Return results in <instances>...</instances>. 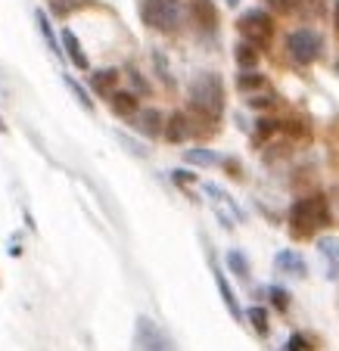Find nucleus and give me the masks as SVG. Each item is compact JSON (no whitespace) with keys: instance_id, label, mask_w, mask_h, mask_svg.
I'll return each instance as SVG.
<instances>
[{"instance_id":"obj_20","label":"nucleus","mask_w":339,"mask_h":351,"mask_svg":"<svg viewBox=\"0 0 339 351\" xmlns=\"http://www.w3.org/2000/svg\"><path fill=\"white\" fill-rule=\"evenodd\" d=\"M62 81H66L69 93H72V97H75V99H78V106H81V109H84V112H93V99H91V97H87V90H84V87H81V84H78V81H75V78H72V75H62Z\"/></svg>"},{"instance_id":"obj_5","label":"nucleus","mask_w":339,"mask_h":351,"mask_svg":"<svg viewBox=\"0 0 339 351\" xmlns=\"http://www.w3.org/2000/svg\"><path fill=\"white\" fill-rule=\"evenodd\" d=\"M237 28H239V34H243V40H249V44H255V47L271 44V38H274V22L265 10H246V13L237 19Z\"/></svg>"},{"instance_id":"obj_29","label":"nucleus","mask_w":339,"mask_h":351,"mask_svg":"<svg viewBox=\"0 0 339 351\" xmlns=\"http://www.w3.org/2000/svg\"><path fill=\"white\" fill-rule=\"evenodd\" d=\"M333 25H336V32H339V0H336V7H333Z\"/></svg>"},{"instance_id":"obj_6","label":"nucleus","mask_w":339,"mask_h":351,"mask_svg":"<svg viewBox=\"0 0 339 351\" xmlns=\"http://www.w3.org/2000/svg\"><path fill=\"white\" fill-rule=\"evenodd\" d=\"M134 342H137V348H174L172 339L162 336V332L153 326V320H150V317H140L137 320V336H134Z\"/></svg>"},{"instance_id":"obj_28","label":"nucleus","mask_w":339,"mask_h":351,"mask_svg":"<svg viewBox=\"0 0 339 351\" xmlns=\"http://www.w3.org/2000/svg\"><path fill=\"white\" fill-rule=\"evenodd\" d=\"M172 180H178V184H193V180H196V174L180 168V171H172Z\"/></svg>"},{"instance_id":"obj_3","label":"nucleus","mask_w":339,"mask_h":351,"mask_svg":"<svg viewBox=\"0 0 339 351\" xmlns=\"http://www.w3.org/2000/svg\"><path fill=\"white\" fill-rule=\"evenodd\" d=\"M140 19L153 32L172 34L180 28V3L178 0H143L140 3Z\"/></svg>"},{"instance_id":"obj_27","label":"nucleus","mask_w":339,"mask_h":351,"mask_svg":"<svg viewBox=\"0 0 339 351\" xmlns=\"http://www.w3.org/2000/svg\"><path fill=\"white\" fill-rule=\"evenodd\" d=\"M286 348H290V351H308L312 345H308L305 336H296V332H293V336H290V342H286Z\"/></svg>"},{"instance_id":"obj_31","label":"nucleus","mask_w":339,"mask_h":351,"mask_svg":"<svg viewBox=\"0 0 339 351\" xmlns=\"http://www.w3.org/2000/svg\"><path fill=\"white\" fill-rule=\"evenodd\" d=\"M227 3H231V7H237V0H227Z\"/></svg>"},{"instance_id":"obj_10","label":"nucleus","mask_w":339,"mask_h":351,"mask_svg":"<svg viewBox=\"0 0 339 351\" xmlns=\"http://www.w3.org/2000/svg\"><path fill=\"white\" fill-rule=\"evenodd\" d=\"M162 134H165L172 143H184V140L193 134V121L187 119L184 112H172V119H165V128H162Z\"/></svg>"},{"instance_id":"obj_2","label":"nucleus","mask_w":339,"mask_h":351,"mask_svg":"<svg viewBox=\"0 0 339 351\" xmlns=\"http://www.w3.org/2000/svg\"><path fill=\"white\" fill-rule=\"evenodd\" d=\"M324 224H330V208H327L324 196H305L299 202H293V208H290V233L296 239L312 237Z\"/></svg>"},{"instance_id":"obj_15","label":"nucleus","mask_w":339,"mask_h":351,"mask_svg":"<svg viewBox=\"0 0 339 351\" xmlns=\"http://www.w3.org/2000/svg\"><path fill=\"white\" fill-rule=\"evenodd\" d=\"M184 162L187 165H196V168H215V165H221V156L206 149V146H196V149H187L184 153Z\"/></svg>"},{"instance_id":"obj_7","label":"nucleus","mask_w":339,"mask_h":351,"mask_svg":"<svg viewBox=\"0 0 339 351\" xmlns=\"http://www.w3.org/2000/svg\"><path fill=\"white\" fill-rule=\"evenodd\" d=\"M274 267H277L280 274H290V277H305V274H308L305 258H302L296 249H283V252H277V258H274Z\"/></svg>"},{"instance_id":"obj_13","label":"nucleus","mask_w":339,"mask_h":351,"mask_svg":"<svg viewBox=\"0 0 339 351\" xmlns=\"http://www.w3.org/2000/svg\"><path fill=\"white\" fill-rule=\"evenodd\" d=\"M109 106H113V112H115V115L128 119V115L137 112V93H131V90H119V87H115V90L109 93Z\"/></svg>"},{"instance_id":"obj_11","label":"nucleus","mask_w":339,"mask_h":351,"mask_svg":"<svg viewBox=\"0 0 339 351\" xmlns=\"http://www.w3.org/2000/svg\"><path fill=\"white\" fill-rule=\"evenodd\" d=\"M318 252L327 258V277H339V237H320L318 239Z\"/></svg>"},{"instance_id":"obj_32","label":"nucleus","mask_w":339,"mask_h":351,"mask_svg":"<svg viewBox=\"0 0 339 351\" xmlns=\"http://www.w3.org/2000/svg\"><path fill=\"white\" fill-rule=\"evenodd\" d=\"M336 72H339V62H336Z\"/></svg>"},{"instance_id":"obj_21","label":"nucleus","mask_w":339,"mask_h":351,"mask_svg":"<svg viewBox=\"0 0 339 351\" xmlns=\"http://www.w3.org/2000/svg\"><path fill=\"white\" fill-rule=\"evenodd\" d=\"M227 267H231L237 277H243V280L249 277V261L243 258V252H239V249H231V252H227Z\"/></svg>"},{"instance_id":"obj_19","label":"nucleus","mask_w":339,"mask_h":351,"mask_svg":"<svg viewBox=\"0 0 339 351\" xmlns=\"http://www.w3.org/2000/svg\"><path fill=\"white\" fill-rule=\"evenodd\" d=\"M233 56H237L239 69H255V62H259V50H255V44H249V40H243V44L233 50Z\"/></svg>"},{"instance_id":"obj_33","label":"nucleus","mask_w":339,"mask_h":351,"mask_svg":"<svg viewBox=\"0 0 339 351\" xmlns=\"http://www.w3.org/2000/svg\"><path fill=\"white\" fill-rule=\"evenodd\" d=\"M54 3H60V0H54Z\"/></svg>"},{"instance_id":"obj_30","label":"nucleus","mask_w":339,"mask_h":351,"mask_svg":"<svg viewBox=\"0 0 339 351\" xmlns=\"http://www.w3.org/2000/svg\"><path fill=\"white\" fill-rule=\"evenodd\" d=\"M0 134H7V125H3V119H0Z\"/></svg>"},{"instance_id":"obj_4","label":"nucleus","mask_w":339,"mask_h":351,"mask_svg":"<svg viewBox=\"0 0 339 351\" xmlns=\"http://www.w3.org/2000/svg\"><path fill=\"white\" fill-rule=\"evenodd\" d=\"M286 50L299 66H312L320 56V50H324V40H320V34L314 28H296V32L286 34Z\"/></svg>"},{"instance_id":"obj_22","label":"nucleus","mask_w":339,"mask_h":351,"mask_svg":"<svg viewBox=\"0 0 339 351\" xmlns=\"http://www.w3.org/2000/svg\"><path fill=\"white\" fill-rule=\"evenodd\" d=\"M246 320L253 324V330L259 332V336H268V311H265V308H249Z\"/></svg>"},{"instance_id":"obj_25","label":"nucleus","mask_w":339,"mask_h":351,"mask_svg":"<svg viewBox=\"0 0 339 351\" xmlns=\"http://www.w3.org/2000/svg\"><path fill=\"white\" fill-rule=\"evenodd\" d=\"M246 103L253 109H271L274 103H277V97H274V93H259V97H249Z\"/></svg>"},{"instance_id":"obj_14","label":"nucleus","mask_w":339,"mask_h":351,"mask_svg":"<svg viewBox=\"0 0 339 351\" xmlns=\"http://www.w3.org/2000/svg\"><path fill=\"white\" fill-rule=\"evenodd\" d=\"M190 10H193V19L200 22L206 32H212L215 22H218V13H215V3H212V0H193Z\"/></svg>"},{"instance_id":"obj_26","label":"nucleus","mask_w":339,"mask_h":351,"mask_svg":"<svg viewBox=\"0 0 339 351\" xmlns=\"http://www.w3.org/2000/svg\"><path fill=\"white\" fill-rule=\"evenodd\" d=\"M280 131V121L277 119H259V137H271V134Z\"/></svg>"},{"instance_id":"obj_12","label":"nucleus","mask_w":339,"mask_h":351,"mask_svg":"<svg viewBox=\"0 0 339 351\" xmlns=\"http://www.w3.org/2000/svg\"><path fill=\"white\" fill-rule=\"evenodd\" d=\"M119 87V72L115 69H97V72H91V90L97 93V97H106Z\"/></svg>"},{"instance_id":"obj_23","label":"nucleus","mask_w":339,"mask_h":351,"mask_svg":"<svg viewBox=\"0 0 339 351\" xmlns=\"http://www.w3.org/2000/svg\"><path fill=\"white\" fill-rule=\"evenodd\" d=\"M268 295H271V302L280 308V311H286V308H290V292H286V289H280V286H271V289H268Z\"/></svg>"},{"instance_id":"obj_17","label":"nucleus","mask_w":339,"mask_h":351,"mask_svg":"<svg viewBox=\"0 0 339 351\" xmlns=\"http://www.w3.org/2000/svg\"><path fill=\"white\" fill-rule=\"evenodd\" d=\"M34 19H38V28H40V34H44L47 47H50L54 53H62L60 38H56V32H54V25H50V19H47V13H44V10H38V13H34Z\"/></svg>"},{"instance_id":"obj_8","label":"nucleus","mask_w":339,"mask_h":351,"mask_svg":"<svg viewBox=\"0 0 339 351\" xmlns=\"http://www.w3.org/2000/svg\"><path fill=\"white\" fill-rule=\"evenodd\" d=\"M134 128L140 134H147V137H159L162 128H165V119H162L159 109H143V112H134Z\"/></svg>"},{"instance_id":"obj_1","label":"nucleus","mask_w":339,"mask_h":351,"mask_svg":"<svg viewBox=\"0 0 339 351\" xmlns=\"http://www.w3.org/2000/svg\"><path fill=\"white\" fill-rule=\"evenodd\" d=\"M187 99L196 115H202L206 121H218L224 112V84L215 72H200L187 87Z\"/></svg>"},{"instance_id":"obj_24","label":"nucleus","mask_w":339,"mask_h":351,"mask_svg":"<svg viewBox=\"0 0 339 351\" xmlns=\"http://www.w3.org/2000/svg\"><path fill=\"white\" fill-rule=\"evenodd\" d=\"M265 7H271L274 13H293L299 10V0H265Z\"/></svg>"},{"instance_id":"obj_18","label":"nucleus","mask_w":339,"mask_h":351,"mask_svg":"<svg viewBox=\"0 0 339 351\" xmlns=\"http://www.w3.org/2000/svg\"><path fill=\"white\" fill-rule=\"evenodd\" d=\"M268 81H265V75H259V72H253V69H243V72L237 75V87L243 93H249V90H261Z\"/></svg>"},{"instance_id":"obj_9","label":"nucleus","mask_w":339,"mask_h":351,"mask_svg":"<svg viewBox=\"0 0 339 351\" xmlns=\"http://www.w3.org/2000/svg\"><path fill=\"white\" fill-rule=\"evenodd\" d=\"M60 47H62V53L72 60L75 69H81V72H84V69H91V62H87V53L81 50V44H78V38H75L72 28H66V32L60 34Z\"/></svg>"},{"instance_id":"obj_16","label":"nucleus","mask_w":339,"mask_h":351,"mask_svg":"<svg viewBox=\"0 0 339 351\" xmlns=\"http://www.w3.org/2000/svg\"><path fill=\"white\" fill-rule=\"evenodd\" d=\"M215 286H218V292H221V298H224V305H227V311H231V317H237V320L243 317V314H239V305H237V295H233L227 277L221 274V267H215Z\"/></svg>"}]
</instances>
